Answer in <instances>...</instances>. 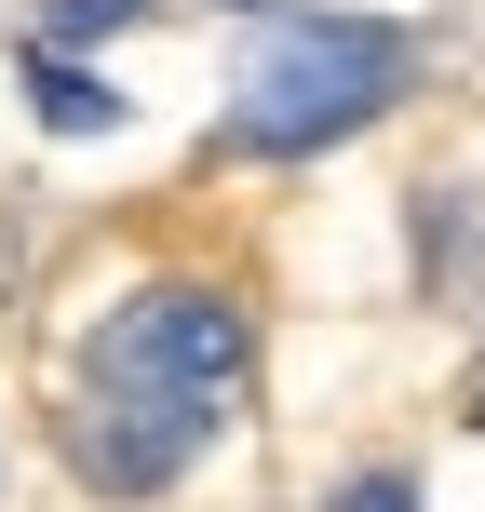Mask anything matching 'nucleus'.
<instances>
[{"mask_svg":"<svg viewBox=\"0 0 485 512\" xmlns=\"http://www.w3.org/2000/svg\"><path fill=\"white\" fill-rule=\"evenodd\" d=\"M405 81H418V41L391 14H283L270 41L243 54V81H230V149H256V162L337 149V135H364Z\"/></svg>","mask_w":485,"mask_h":512,"instance_id":"f257e3e1","label":"nucleus"},{"mask_svg":"<svg viewBox=\"0 0 485 512\" xmlns=\"http://www.w3.org/2000/svg\"><path fill=\"white\" fill-rule=\"evenodd\" d=\"M243 378H256V324H243V297H230V283H189V270H162V283H135V297H108L95 337H81V391L162 405V418H189V432H230Z\"/></svg>","mask_w":485,"mask_h":512,"instance_id":"f03ea898","label":"nucleus"},{"mask_svg":"<svg viewBox=\"0 0 485 512\" xmlns=\"http://www.w3.org/2000/svg\"><path fill=\"white\" fill-rule=\"evenodd\" d=\"M203 445L216 432H189V418H162V405H122V391H81L68 405V459H81V486H108V499H162Z\"/></svg>","mask_w":485,"mask_h":512,"instance_id":"7ed1b4c3","label":"nucleus"},{"mask_svg":"<svg viewBox=\"0 0 485 512\" xmlns=\"http://www.w3.org/2000/svg\"><path fill=\"white\" fill-rule=\"evenodd\" d=\"M27 108H41V122L54 135H122V81H95V68H81V54H54V41H27Z\"/></svg>","mask_w":485,"mask_h":512,"instance_id":"20e7f679","label":"nucleus"},{"mask_svg":"<svg viewBox=\"0 0 485 512\" xmlns=\"http://www.w3.org/2000/svg\"><path fill=\"white\" fill-rule=\"evenodd\" d=\"M135 14H149V0H54L41 41H54V54H81V41H108V27H135Z\"/></svg>","mask_w":485,"mask_h":512,"instance_id":"39448f33","label":"nucleus"},{"mask_svg":"<svg viewBox=\"0 0 485 512\" xmlns=\"http://www.w3.org/2000/svg\"><path fill=\"white\" fill-rule=\"evenodd\" d=\"M324 512H418V472H351Z\"/></svg>","mask_w":485,"mask_h":512,"instance_id":"423d86ee","label":"nucleus"},{"mask_svg":"<svg viewBox=\"0 0 485 512\" xmlns=\"http://www.w3.org/2000/svg\"><path fill=\"white\" fill-rule=\"evenodd\" d=\"M230 14H256V0H230Z\"/></svg>","mask_w":485,"mask_h":512,"instance_id":"0eeeda50","label":"nucleus"}]
</instances>
